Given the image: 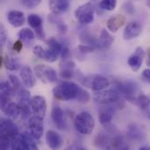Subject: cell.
<instances>
[{"label": "cell", "instance_id": "obj_1", "mask_svg": "<svg viewBox=\"0 0 150 150\" xmlns=\"http://www.w3.org/2000/svg\"><path fill=\"white\" fill-rule=\"evenodd\" d=\"M80 87L69 81H63L53 89V96L60 101H70L76 99L80 91Z\"/></svg>", "mask_w": 150, "mask_h": 150}, {"label": "cell", "instance_id": "obj_2", "mask_svg": "<svg viewBox=\"0 0 150 150\" xmlns=\"http://www.w3.org/2000/svg\"><path fill=\"white\" fill-rule=\"evenodd\" d=\"M74 126L79 134L89 135L92 133L95 127V120L90 112H81L76 115L74 120Z\"/></svg>", "mask_w": 150, "mask_h": 150}, {"label": "cell", "instance_id": "obj_3", "mask_svg": "<svg viewBox=\"0 0 150 150\" xmlns=\"http://www.w3.org/2000/svg\"><path fill=\"white\" fill-rule=\"evenodd\" d=\"M113 89H115L120 96L126 100L134 104L136 99V93L138 91V85L130 80L127 81H115L113 83Z\"/></svg>", "mask_w": 150, "mask_h": 150}, {"label": "cell", "instance_id": "obj_4", "mask_svg": "<svg viewBox=\"0 0 150 150\" xmlns=\"http://www.w3.org/2000/svg\"><path fill=\"white\" fill-rule=\"evenodd\" d=\"M121 98L120 94L115 89L97 91L93 95L95 102L102 105H117V106H124V104H121Z\"/></svg>", "mask_w": 150, "mask_h": 150}, {"label": "cell", "instance_id": "obj_5", "mask_svg": "<svg viewBox=\"0 0 150 150\" xmlns=\"http://www.w3.org/2000/svg\"><path fill=\"white\" fill-rule=\"evenodd\" d=\"M80 81L83 86L90 88L95 92L104 91L110 86L109 80L100 75H90L87 76H83L80 78Z\"/></svg>", "mask_w": 150, "mask_h": 150}, {"label": "cell", "instance_id": "obj_6", "mask_svg": "<svg viewBox=\"0 0 150 150\" xmlns=\"http://www.w3.org/2000/svg\"><path fill=\"white\" fill-rule=\"evenodd\" d=\"M76 20L83 25L91 24L94 21V6L91 3H86L76 8L75 11Z\"/></svg>", "mask_w": 150, "mask_h": 150}, {"label": "cell", "instance_id": "obj_7", "mask_svg": "<svg viewBox=\"0 0 150 150\" xmlns=\"http://www.w3.org/2000/svg\"><path fill=\"white\" fill-rule=\"evenodd\" d=\"M34 73L36 77L44 83H54L58 79L56 71L47 65H36L34 67Z\"/></svg>", "mask_w": 150, "mask_h": 150}, {"label": "cell", "instance_id": "obj_8", "mask_svg": "<svg viewBox=\"0 0 150 150\" xmlns=\"http://www.w3.org/2000/svg\"><path fill=\"white\" fill-rule=\"evenodd\" d=\"M126 136L127 140L131 142H141L146 139L147 132L142 125L137 123H131L127 127Z\"/></svg>", "mask_w": 150, "mask_h": 150}, {"label": "cell", "instance_id": "obj_9", "mask_svg": "<svg viewBox=\"0 0 150 150\" xmlns=\"http://www.w3.org/2000/svg\"><path fill=\"white\" fill-rule=\"evenodd\" d=\"M0 134L1 136H5L12 141L19 134L18 127L11 119L3 118L0 121Z\"/></svg>", "mask_w": 150, "mask_h": 150}, {"label": "cell", "instance_id": "obj_10", "mask_svg": "<svg viewBox=\"0 0 150 150\" xmlns=\"http://www.w3.org/2000/svg\"><path fill=\"white\" fill-rule=\"evenodd\" d=\"M30 106L34 116L44 119L47 113V101L42 96H34L31 98Z\"/></svg>", "mask_w": 150, "mask_h": 150}, {"label": "cell", "instance_id": "obj_11", "mask_svg": "<svg viewBox=\"0 0 150 150\" xmlns=\"http://www.w3.org/2000/svg\"><path fill=\"white\" fill-rule=\"evenodd\" d=\"M16 91L12 88L10 82L3 81L0 83V105L2 111L7 106V105L11 102V98L15 96Z\"/></svg>", "mask_w": 150, "mask_h": 150}, {"label": "cell", "instance_id": "obj_12", "mask_svg": "<svg viewBox=\"0 0 150 150\" xmlns=\"http://www.w3.org/2000/svg\"><path fill=\"white\" fill-rule=\"evenodd\" d=\"M43 120L36 116H33L28 120V128L31 134L36 139L40 140L43 136L44 133V124Z\"/></svg>", "mask_w": 150, "mask_h": 150}, {"label": "cell", "instance_id": "obj_13", "mask_svg": "<svg viewBox=\"0 0 150 150\" xmlns=\"http://www.w3.org/2000/svg\"><path fill=\"white\" fill-rule=\"evenodd\" d=\"M142 32V26L138 21H132L127 25L123 32V39L131 40L137 38Z\"/></svg>", "mask_w": 150, "mask_h": 150}, {"label": "cell", "instance_id": "obj_14", "mask_svg": "<svg viewBox=\"0 0 150 150\" xmlns=\"http://www.w3.org/2000/svg\"><path fill=\"white\" fill-rule=\"evenodd\" d=\"M144 57H145V52H144L143 48L141 47H138L135 49L134 53L127 60V63H128L129 67L132 69V70L138 71L141 69Z\"/></svg>", "mask_w": 150, "mask_h": 150}, {"label": "cell", "instance_id": "obj_15", "mask_svg": "<svg viewBox=\"0 0 150 150\" xmlns=\"http://www.w3.org/2000/svg\"><path fill=\"white\" fill-rule=\"evenodd\" d=\"M20 78L24 85L27 88H33L36 83V75L28 66H23L20 69Z\"/></svg>", "mask_w": 150, "mask_h": 150}, {"label": "cell", "instance_id": "obj_16", "mask_svg": "<svg viewBox=\"0 0 150 150\" xmlns=\"http://www.w3.org/2000/svg\"><path fill=\"white\" fill-rule=\"evenodd\" d=\"M51 119L54 124L61 130L66 128V120H65V112L58 105H54L51 111Z\"/></svg>", "mask_w": 150, "mask_h": 150}, {"label": "cell", "instance_id": "obj_17", "mask_svg": "<svg viewBox=\"0 0 150 150\" xmlns=\"http://www.w3.org/2000/svg\"><path fill=\"white\" fill-rule=\"evenodd\" d=\"M45 141L48 148L51 149H58L62 145V136L54 130H48L45 135Z\"/></svg>", "mask_w": 150, "mask_h": 150}, {"label": "cell", "instance_id": "obj_18", "mask_svg": "<svg viewBox=\"0 0 150 150\" xmlns=\"http://www.w3.org/2000/svg\"><path fill=\"white\" fill-rule=\"evenodd\" d=\"M126 21H127V18L123 14H120V13L114 14L111 18H109V19L107 20V23H106L107 28L112 33H116L119 31L120 27L124 25Z\"/></svg>", "mask_w": 150, "mask_h": 150}, {"label": "cell", "instance_id": "obj_19", "mask_svg": "<svg viewBox=\"0 0 150 150\" xmlns=\"http://www.w3.org/2000/svg\"><path fill=\"white\" fill-rule=\"evenodd\" d=\"M7 20L8 23L13 27H20L25 24V18L24 12L18 10L10 11L7 14Z\"/></svg>", "mask_w": 150, "mask_h": 150}, {"label": "cell", "instance_id": "obj_20", "mask_svg": "<svg viewBox=\"0 0 150 150\" xmlns=\"http://www.w3.org/2000/svg\"><path fill=\"white\" fill-rule=\"evenodd\" d=\"M69 8V0H50L49 1V9L52 13L56 15L62 14L68 11Z\"/></svg>", "mask_w": 150, "mask_h": 150}, {"label": "cell", "instance_id": "obj_21", "mask_svg": "<svg viewBox=\"0 0 150 150\" xmlns=\"http://www.w3.org/2000/svg\"><path fill=\"white\" fill-rule=\"evenodd\" d=\"M114 112H115V107L112 106V105H105V107H103L100 110L99 116H98L100 123L104 126L110 124L114 116Z\"/></svg>", "mask_w": 150, "mask_h": 150}, {"label": "cell", "instance_id": "obj_22", "mask_svg": "<svg viewBox=\"0 0 150 150\" xmlns=\"http://www.w3.org/2000/svg\"><path fill=\"white\" fill-rule=\"evenodd\" d=\"M94 144L99 149H112V138L106 133H99L94 139Z\"/></svg>", "mask_w": 150, "mask_h": 150}, {"label": "cell", "instance_id": "obj_23", "mask_svg": "<svg viewBox=\"0 0 150 150\" xmlns=\"http://www.w3.org/2000/svg\"><path fill=\"white\" fill-rule=\"evenodd\" d=\"M98 40H99V49L104 50V49H109L112 47L114 41V38L110 34V33L106 29H102Z\"/></svg>", "mask_w": 150, "mask_h": 150}, {"label": "cell", "instance_id": "obj_24", "mask_svg": "<svg viewBox=\"0 0 150 150\" xmlns=\"http://www.w3.org/2000/svg\"><path fill=\"white\" fill-rule=\"evenodd\" d=\"M3 112L10 119H11V120H17L18 117H20L21 108H20V105L18 103L10 102L7 105V106L3 110Z\"/></svg>", "mask_w": 150, "mask_h": 150}, {"label": "cell", "instance_id": "obj_25", "mask_svg": "<svg viewBox=\"0 0 150 150\" xmlns=\"http://www.w3.org/2000/svg\"><path fill=\"white\" fill-rule=\"evenodd\" d=\"M18 37L19 40H21L25 44H26L29 47L33 42L36 36L32 29H30L28 27H25V28H22L18 33Z\"/></svg>", "mask_w": 150, "mask_h": 150}, {"label": "cell", "instance_id": "obj_26", "mask_svg": "<svg viewBox=\"0 0 150 150\" xmlns=\"http://www.w3.org/2000/svg\"><path fill=\"white\" fill-rule=\"evenodd\" d=\"M48 19H49V21H51L52 23H54V24L56 25V27H57V31H58L59 35H64L67 33L68 25L65 24V22H63L62 20V18H59V15H56V14L53 13V14L49 15Z\"/></svg>", "mask_w": 150, "mask_h": 150}, {"label": "cell", "instance_id": "obj_27", "mask_svg": "<svg viewBox=\"0 0 150 150\" xmlns=\"http://www.w3.org/2000/svg\"><path fill=\"white\" fill-rule=\"evenodd\" d=\"M3 64L4 65L6 69L11 70V71H15L21 68V62L19 59L17 57L5 56V58H4V61H3Z\"/></svg>", "mask_w": 150, "mask_h": 150}, {"label": "cell", "instance_id": "obj_28", "mask_svg": "<svg viewBox=\"0 0 150 150\" xmlns=\"http://www.w3.org/2000/svg\"><path fill=\"white\" fill-rule=\"evenodd\" d=\"M80 40L83 44L90 45L96 47V49H99V40L88 32L84 31L80 34Z\"/></svg>", "mask_w": 150, "mask_h": 150}, {"label": "cell", "instance_id": "obj_29", "mask_svg": "<svg viewBox=\"0 0 150 150\" xmlns=\"http://www.w3.org/2000/svg\"><path fill=\"white\" fill-rule=\"evenodd\" d=\"M112 149H128L129 147L126 139L120 134H114L112 138Z\"/></svg>", "mask_w": 150, "mask_h": 150}, {"label": "cell", "instance_id": "obj_30", "mask_svg": "<svg viewBox=\"0 0 150 150\" xmlns=\"http://www.w3.org/2000/svg\"><path fill=\"white\" fill-rule=\"evenodd\" d=\"M17 100L19 105H28L31 102L30 92L25 89H20L17 92Z\"/></svg>", "mask_w": 150, "mask_h": 150}, {"label": "cell", "instance_id": "obj_31", "mask_svg": "<svg viewBox=\"0 0 150 150\" xmlns=\"http://www.w3.org/2000/svg\"><path fill=\"white\" fill-rule=\"evenodd\" d=\"M27 22H28L29 25L34 29V31L43 27V20L37 14H34V13L30 14L27 18Z\"/></svg>", "mask_w": 150, "mask_h": 150}, {"label": "cell", "instance_id": "obj_32", "mask_svg": "<svg viewBox=\"0 0 150 150\" xmlns=\"http://www.w3.org/2000/svg\"><path fill=\"white\" fill-rule=\"evenodd\" d=\"M134 105H137L142 110H147L150 106V98L147 95L141 93L136 97V99Z\"/></svg>", "mask_w": 150, "mask_h": 150}, {"label": "cell", "instance_id": "obj_33", "mask_svg": "<svg viewBox=\"0 0 150 150\" xmlns=\"http://www.w3.org/2000/svg\"><path fill=\"white\" fill-rule=\"evenodd\" d=\"M46 43L47 45V48L55 52L58 54H61L62 50V45L54 37H50L49 39H47L46 40Z\"/></svg>", "mask_w": 150, "mask_h": 150}, {"label": "cell", "instance_id": "obj_34", "mask_svg": "<svg viewBox=\"0 0 150 150\" xmlns=\"http://www.w3.org/2000/svg\"><path fill=\"white\" fill-rule=\"evenodd\" d=\"M11 149H18V150H28V147L26 145V142L23 139L21 134H18L16 138H14L11 141Z\"/></svg>", "mask_w": 150, "mask_h": 150}, {"label": "cell", "instance_id": "obj_35", "mask_svg": "<svg viewBox=\"0 0 150 150\" xmlns=\"http://www.w3.org/2000/svg\"><path fill=\"white\" fill-rule=\"evenodd\" d=\"M23 137V139L25 140V142H26V145L28 147V149H38L37 144L35 142V138L31 134V133H22L20 134Z\"/></svg>", "mask_w": 150, "mask_h": 150}, {"label": "cell", "instance_id": "obj_36", "mask_svg": "<svg viewBox=\"0 0 150 150\" xmlns=\"http://www.w3.org/2000/svg\"><path fill=\"white\" fill-rule=\"evenodd\" d=\"M117 6V0H101L99 2V7L102 10L112 11Z\"/></svg>", "mask_w": 150, "mask_h": 150}, {"label": "cell", "instance_id": "obj_37", "mask_svg": "<svg viewBox=\"0 0 150 150\" xmlns=\"http://www.w3.org/2000/svg\"><path fill=\"white\" fill-rule=\"evenodd\" d=\"M91 99V95L90 93L83 90V89H80V91L78 93V96L76 98V100L79 102V103H82V104H85V103H88Z\"/></svg>", "mask_w": 150, "mask_h": 150}, {"label": "cell", "instance_id": "obj_38", "mask_svg": "<svg viewBox=\"0 0 150 150\" xmlns=\"http://www.w3.org/2000/svg\"><path fill=\"white\" fill-rule=\"evenodd\" d=\"M9 82L11 84L12 88L16 91V93L21 89V83L20 80L14 75H9Z\"/></svg>", "mask_w": 150, "mask_h": 150}, {"label": "cell", "instance_id": "obj_39", "mask_svg": "<svg viewBox=\"0 0 150 150\" xmlns=\"http://www.w3.org/2000/svg\"><path fill=\"white\" fill-rule=\"evenodd\" d=\"M20 4L27 9H33L37 7L42 0H19Z\"/></svg>", "mask_w": 150, "mask_h": 150}, {"label": "cell", "instance_id": "obj_40", "mask_svg": "<svg viewBox=\"0 0 150 150\" xmlns=\"http://www.w3.org/2000/svg\"><path fill=\"white\" fill-rule=\"evenodd\" d=\"M20 108H21V114H20L21 119L22 120H29L31 118V112H33L30 105H20Z\"/></svg>", "mask_w": 150, "mask_h": 150}, {"label": "cell", "instance_id": "obj_41", "mask_svg": "<svg viewBox=\"0 0 150 150\" xmlns=\"http://www.w3.org/2000/svg\"><path fill=\"white\" fill-rule=\"evenodd\" d=\"M74 69H61L60 70V76L62 79L65 80H69L74 76Z\"/></svg>", "mask_w": 150, "mask_h": 150}, {"label": "cell", "instance_id": "obj_42", "mask_svg": "<svg viewBox=\"0 0 150 150\" xmlns=\"http://www.w3.org/2000/svg\"><path fill=\"white\" fill-rule=\"evenodd\" d=\"M33 54H34L36 57H38L39 59L44 60L46 49H44L42 47L37 45V46H34V47H33Z\"/></svg>", "mask_w": 150, "mask_h": 150}, {"label": "cell", "instance_id": "obj_43", "mask_svg": "<svg viewBox=\"0 0 150 150\" xmlns=\"http://www.w3.org/2000/svg\"><path fill=\"white\" fill-rule=\"evenodd\" d=\"M78 50L81 54H86L94 52L96 50V47L90 46V45H86V44H81L78 46Z\"/></svg>", "mask_w": 150, "mask_h": 150}, {"label": "cell", "instance_id": "obj_44", "mask_svg": "<svg viewBox=\"0 0 150 150\" xmlns=\"http://www.w3.org/2000/svg\"><path fill=\"white\" fill-rule=\"evenodd\" d=\"M11 140H10L9 138H7L5 136L0 137V148H1V149L5 150L11 148Z\"/></svg>", "mask_w": 150, "mask_h": 150}, {"label": "cell", "instance_id": "obj_45", "mask_svg": "<svg viewBox=\"0 0 150 150\" xmlns=\"http://www.w3.org/2000/svg\"><path fill=\"white\" fill-rule=\"evenodd\" d=\"M7 37H8V34H7L6 29L4 25H0V42H1L2 47L4 46V44L6 43Z\"/></svg>", "mask_w": 150, "mask_h": 150}, {"label": "cell", "instance_id": "obj_46", "mask_svg": "<svg viewBox=\"0 0 150 150\" xmlns=\"http://www.w3.org/2000/svg\"><path fill=\"white\" fill-rule=\"evenodd\" d=\"M123 8L124 10L130 15L134 14V4L130 1H127L124 5H123Z\"/></svg>", "mask_w": 150, "mask_h": 150}, {"label": "cell", "instance_id": "obj_47", "mask_svg": "<svg viewBox=\"0 0 150 150\" xmlns=\"http://www.w3.org/2000/svg\"><path fill=\"white\" fill-rule=\"evenodd\" d=\"M23 41L21 40H18L17 41H15L14 43H13V46H12V47H13V50L14 51H16V52H20L21 51V49H22V47H23Z\"/></svg>", "mask_w": 150, "mask_h": 150}, {"label": "cell", "instance_id": "obj_48", "mask_svg": "<svg viewBox=\"0 0 150 150\" xmlns=\"http://www.w3.org/2000/svg\"><path fill=\"white\" fill-rule=\"evenodd\" d=\"M69 54H70L69 48L67 46H62V53H61V56H62V60L68 59L69 56Z\"/></svg>", "mask_w": 150, "mask_h": 150}, {"label": "cell", "instance_id": "obj_49", "mask_svg": "<svg viewBox=\"0 0 150 150\" xmlns=\"http://www.w3.org/2000/svg\"><path fill=\"white\" fill-rule=\"evenodd\" d=\"M142 78L144 82L150 83V69H144L142 74Z\"/></svg>", "mask_w": 150, "mask_h": 150}, {"label": "cell", "instance_id": "obj_50", "mask_svg": "<svg viewBox=\"0 0 150 150\" xmlns=\"http://www.w3.org/2000/svg\"><path fill=\"white\" fill-rule=\"evenodd\" d=\"M146 63H147V65H148L149 67H150V49L149 51L148 52V58H147Z\"/></svg>", "mask_w": 150, "mask_h": 150}, {"label": "cell", "instance_id": "obj_51", "mask_svg": "<svg viewBox=\"0 0 150 150\" xmlns=\"http://www.w3.org/2000/svg\"><path fill=\"white\" fill-rule=\"evenodd\" d=\"M141 150H150V146H142L140 148Z\"/></svg>", "mask_w": 150, "mask_h": 150}, {"label": "cell", "instance_id": "obj_52", "mask_svg": "<svg viewBox=\"0 0 150 150\" xmlns=\"http://www.w3.org/2000/svg\"><path fill=\"white\" fill-rule=\"evenodd\" d=\"M147 5L150 8V0H147Z\"/></svg>", "mask_w": 150, "mask_h": 150}, {"label": "cell", "instance_id": "obj_53", "mask_svg": "<svg viewBox=\"0 0 150 150\" xmlns=\"http://www.w3.org/2000/svg\"><path fill=\"white\" fill-rule=\"evenodd\" d=\"M149 119H150V112H149Z\"/></svg>", "mask_w": 150, "mask_h": 150}]
</instances>
